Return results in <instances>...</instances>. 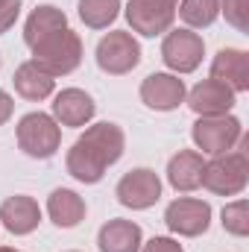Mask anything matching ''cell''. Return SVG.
<instances>
[{
	"label": "cell",
	"instance_id": "277c9868",
	"mask_svg": "<svg viewBox=\"0 0 249 252\" xmlns=\"http://www.w3.org/2000/svg\"><path fill=\"white\" fill-rule=\"evenodd\" d=\"M59 144H62V129L50 115L30 112V115L21 118V124H18V147L30 158H50V156H56Z\"/></svg>",
	"mask_w": 249,
	"mask_h": 252
},
{
	"label": "cell",
	"instance_id": "8992f818",
	"mask_svg": "<svg viewBox=\"0 0 249 252\" xmlns=\"http://www.w3.org/2000/svg\"><path fill=\"white\" fill-rule=\"evenodd\" d=\"M179 0H129L126 3V21L132 32H141L147 38H156L161 32H170L176 21Z\"/></svg>",
	"mask_w": 249,
	"mask_h": 252
},
{
	"label": "cell",
	"instance_id": "44dd1931",
	"mask_svg": "<svg viewBox=\"0 0 249 252\" xmlns=\"http://www.w3.org/2000/svg\"><path fill=\"white\" fill-rule=\"evenodd\" d=\"M121 15V0H79V18L91 30H106Z\"/></svg>",
	"mask_w": 249,
	"mask_h": 252
},
{
	"label": "cell",
	"instance_id": "2e32d148",
	"mask_svg": "<svg viewBox=\"0 0 249 252\" xmlns=\"http://www.w3.org/2000/svg\"><path fill=\"white\" fill-rule=\"evenodd\" d=\"M141 244H144L141 226L132 220H109L97 235L100 252H138Z\"/></svg>",
	"mask_w": 249,
	"mask_h": 252
},
{
	"label": "cell",
	"instance_id": "7a4b0ae2",
	"mask_svg": "<svg viewBox=\"0 0 249 252\" xmlns=\"http://www.w3.org/2000/svg\"><path fill=\"white\" fill-rule=\"evenodd\" d=\"M247 147H249L247 135H241L238 150L220 153V156H214L211 161H205L202 185L211 190V193H220V196H238L241 190L247 188V179H249Z\"/></svg>",
	"mask_w": 249,
	"mask_h": 252
},
{
	"label": "cell",
	"instance_id": "83f0119b",
	"mask_svg": "<svg viewBox=\"0 0 249 252\" xmlns=\"http://www.w3.org/2000/svg\"><path fill=\"white\" fill-rule=\"evenodd\" d=\"M0 252H21V250H12V247H0Z\"/></svg>",
	"mask_w": 249,
	"mask_h": 252
},
{
	"label": "cell",
	"instance_id": "5b68a950",
	"mask_svg": "<svg viewBox=\"0 0 249 252\" xmlns=\"http://www.w3.org/2000/svg\"><path fill=\"white\" fill-rule=\"evenodd\" d=\"M241 135H244V126H241L238 118H232V115L199 118V121L193 124V129H190L193 144H196L202 153H208V156H220V153L235 150L238 141H241Z\"/></svg>",
	"mask_w": 249,
	"mask_h": 252
},
{
	"label": "cell",
	"instance_id": "484cf974",
	"mask_svg": "<svg viewBox=\"0 0 249 252\" xmlns=\"http://www.w3.org/2000/svg\"><path fill=\"white\" fill-rule=\"evenodd\" d=\"M138 252H185V250H182V244L173 241V238H153V241H147Z\"/></svg>",
	"mask_w": 249,
	"mask_h": 252
},
{
	"label": "cell",
	"instance_id": "ffe728a7",
	"mask_svg": "<svg viewBox=\"0 0 249 252\" xmlns=\"http://www.w3.org/2000/svg\"><path fill=\"white\" fill-rule=\"evenodd\" d=\"M64 27H67V15H64L62 9H56V6H38V9H32V15L24 24V41H27V47H32L41 38L59 32Z\"/></svg>",
	"mask_w": 249,
	"mask_h": 252
},
{
	"label": "cell",
	"instance_id": "9a60e30c",
	"mask_svg": "<svg viewBox=\"0 0 249 252\" xmlns=\"http://www.w3.org/2000/svg\"><path fill=\"white\" fill-rule=\"evenodd\" d=\"M94 112H97L94 100L85 91H79V88H64L62 94H56V100H53V118L62 126H73V129L85 126L94 118Z\"/></svg>",
	"mask_w": 249,
	"mask_h": 252
},
{
	"label": "cell",
	"instance_id": "7c38bea8",
	"mask_svg": "<svg viewBox=\"0 0 249 252\" xmlns=\"http://www.w3.org/2000/svg\"><path fill=\"white\" fill-rule=\"evenodd\" d=\"M187 106L199 115V118H217V115H229L235 106V91L217 79H202L190 88Z\"/></svg>",
	"mask_w": 249,
	"mask_h": 252
},
{
	"label": "cell",
	"instance_id": "3957f363",
	"mask_svg": "<svg viewBox=\"0 0 249 252\" xmlns=\"http://www.w3.org/2000/svg\"><path fill=\"white\" fill-rule=\"evenodd\" d=\"M30 50H32V62L41 70H47L50 76H64V73L76 70L79 62H82V41L70 27L41 38Z\"/></svg>",
	"mask_w": 249,
	"mask_h": 252
},
{
	"label": "cell",
	"instance_id": "4fadbf2b",
	"mask_svg": "<svg viewBox=\"0 0 249 252\" xmlns=\"http://www.w3.org/2000/svg\"><path fill=\"white\" fill-rule=\"evenodd\" d=\"M211 79L229 85L235 94L249 88V56L238 47H223L211 62Z\"/></svg>",
	"mask_w": 249,
	"mask_h": 252
},
{
	"label": "cell",
	"instance_id": "e0dca14e",
	"mask_svg": "<svg viewBox=\"0 0 249 252\" xmlns=\"http://www.w3.org/2000/svg\"><path fill=\"white\" fill-rule=\"evenodd\" d=\"M202 170H205V161H202L199 153H193V150H179V153L170 158V164H167V182L176 190H182V193L196 190L202 185Z\"/></svg>",
	"mask_w": 249,
	"mask_h": 252
},
{
	"label": "cell",
	"instance_id": "603a6c76",
	"mask_svg": "<svg viewBox=\"0 0 249 252\" xmlns=\"http://www.w3.org/2000/svg\"><path fill=\"white\" fill-rule=\"evenodd\" d=\"M223 229L229 235H238V238H247L249 235V205L247 199H235L223 208Z\"/></svg>",
	"mask_w": 249,
	"mask_h": 252
},
{
	"label": "cell",
	"instance_id": "9c48e42d",
	"mask_svg": "<svg viewBox=\"0 0 249 252\" xmlns=\"http://www.w3.org/2000/svg\"><path fill=\"white\" fill-rule=\"evenodd\" d=\"M164 223L170 232L182 235V238H196L205 235L211 226V205L193 196H179L167 205L164 211Z\"/></svg>",
	"mask_w": 249,
	"mask_h": 252
},
{
	"label": "cell",
	"instance_id": "d6986e66",
	"mask_svg": "<svg viewBox=\"0 0 249 252\" xmlns=\"http://www.w3.org/2000/svg\"><path fill=\"white\" fill-rule=\"evenodd\" d=\"M47 214L59 229H73L85 220V199L70 188H56L47 199Z\"/></svg>",
	"mask_w": 249,
	"mask_h": 252
},
{
	"label": "cell",
	"instance_id": "5bb4252c",
	"mask_svg": "<svg viewBox=\"0 0 249 252\" xmlns=\"http://www.w3.org/2000/svg\"><path fill=\"white\" fill-rule=\"evenodd\" d=\"M0 223L12 232V235H30L38 229L41 223V208L32 196H9L3 205H0Z\"/></svg>",
	"mask_w": 249,
	"mask_h": 252
},
{
	"label": "cell",
	"instance_id": "d4e9b609",
	"mask_svg": "<svg viewBox=\"0 0 249 252\" xmlns=\"http://www.w3.org/2000/svg\"><path fill=\"white\" fill-rule=\"evenodd\" d=\"M21 15V0H0V32H6Z\"/></svg>",
	"mask_w": 249,
	"mask_h": 252
},
{
	"label": "cell",
	"instance_id": "30bf717a",
	"mask_svg": "<svg viewBox=\"0 0 249 252\" xmlns=\"http://www.w3.org/2000/svg\"><path fill=\"white\" fill-rule=\"evenodd\" d=\"M115 193H118L121 205L132 208V211H144V208H150V205L158 202V196H161V179L150 167H135V170H129L124 179L118 182Z\"/></svg>",
	"mask_w": 249,
	"mask_h": 252
},
{
	"label": "cell",
	"instance_id": "cb8c5ba5",
	"mask_svg": "<svg viewBox=\"0 0 249 252\" xmlns=\"http://www.w3.org/2000/svg\"><path fill=\"white\" fill-rule=\"evenodd\" d=\"M220 12L238 32H249V0H220Z\"/></svg>",
	"mask_w": 249,
	"mask_h": 252
},
{
	"label": "cell",
	"instance_id": "52a82bcc",
	"mask_svg": "<svg viewBox=\"0 0 249 252\" xmlns=\"http://www.w3.org/2000/svg\"><path fill=\"white\" fill-rule=\"evenodd\" d=\"M141 62V44L135 41L132 32L126 30H112L106 38H100L97 44V64L100 70L112 73V76H124Z\"/></svg>",
	"mask_w": 249,
	"mask_h": 252
},
{
	"label": "cell",
	"instance_id": "8fae6325",
	"mask_svg": "<svg viewBox=\"0 0 249 252\" xmlns=\"http://www.w3.org/2000/svg\"><path fill=\"white\" fill-rule=\"evenodd\" d=\"M185 82L176 73H150L141 82V100L156 112H173L185 103Z\"/></svg>",
	"mask_w": 249,
	"mask_h": 252
},
{
	"label": "cell",
	"instance_id": "4316f807",
	"mask_svg": "<svg viewBox=\"0 0 249 252\" xmlns=\"http://www.w3.org/2000/svg\"><path fill=\"white\" fill-rule=\"evenodd\" d=\"M12 112H15V100H12V97L0 88V126L12 118Z\"/></svg>",
	"mask_w": 249,
	"mask_h": 252
},
{
	"label": "cell",
	"instance_id": "6da1fadb",
	"mask_svg": "<svg viewBox=\"0 0 249 252\" xmlns=\"http://www.w3.org/2000/svg\"><path fill=\"white\" fill-rule=\"evenodd\" d=\"M126 147L124 129L118 124H94L85 129V135L76 138V144L67 150V173L76 182L94 185L106 176V170L121 161Z\"/></svg>",
	"mask_w": 249,
	"mask_h": 252
},
{
	"label": "cell",
	"instance_id": "ac0fdd59",
	"mask_svg": "<svg viewBox=\"0 0 249 252\" xmlns=\"http://www.w3.org/2000/svg\"><path fill=\"white\" fill-rule=\"evenodd\" d=\"M12 82H15V91H18L24 100L38 103V100H47V97L53 94L56 76H50L47 70H41L35 62H24L18 70H15Z\"/></svg>",
	"mask_w": 249,
	"mask_h": 252
},
{
	"label": "cell",
	"instance_id": "ba28073f",
	"mask_svg": "<svg viewBox=\"0 0 249 252\" xmlns=\"http://www.w3.org/2000/svg\"><path fill=\"white\" fill-rule=\"evenodd\" d=\"M202 56H205V41L193 30H170L161 41V59L176 73L196 70Z\"/></svg>",
	"mask_w": 249,
	"mask_h": 252
},
{
	"label": "cell",
	"instance_id": "7402d4cb",
	"mask_svg": "<svg viewBox=\"0 0 249 252\" xmlns=\"http://www.w3.org/2000/svg\"><path fill=\"white\" fill-rule=\"evenodd\" d=\"M179 18L185 21L187 27L193 30H202V27H211L220 15V0H182L176 6Z\"/></svg>",
	"mask_w": 249,
	"mask_h": 252
}]
</instances>
